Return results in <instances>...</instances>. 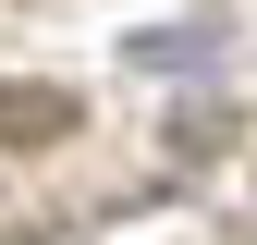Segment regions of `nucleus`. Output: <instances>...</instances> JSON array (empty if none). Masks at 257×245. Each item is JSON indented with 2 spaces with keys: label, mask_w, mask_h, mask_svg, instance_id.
Returning a JSON list of instances; mask_svg holds the SVG:
<instances>
[{
  "label": "nucleus",
  "mask_w": 257,
  "mask_h": 245,
  "mask_svg": "<svg viewBox=\"0 0 257 245\" xmlns=\"http://www.w3.org/2000/svg\"><path fill=\"white\" fill-rule=\"evenodd\" d=\"M233 147H245V110H233V98H208V86L159 98V160H172V172H196V160H233Z\"/></svg>",
  "instance_id": "f257e3e1"
},
{
  "label": "nucleus",
  "mask_w": 257,
  "mask_h": 245,
  "mask_svg": "<svg viewBox=\"0 0 257 245\" xmlns=\"http://www.w3.org/2000/svg\"><path fill=\"white\" fill-rule=\"evenodd\" d=\"M74 122H86L74 86H49V74H13V86H0V147H13V160H25V147H61Z\"/></svg>",
  "instance_id": "f03ea898"
},
{
  "label": "nucleus",
  "mask_w": 257,
  "mask_h": 245,
  "mask_svg": "<svg viewBox=\"0 0 257 245\" xmlns=\"http://www.w3.org/2000/svg\"><path fill=\"white\" fill-rule=\"evenodd\" d=\"M122 61H135V74H208L220 37H208V25H184V37H172V25H135V37H122Z\"/></svg>",
  "instance_id": "7ed1b4c3"
}]
</instances>
